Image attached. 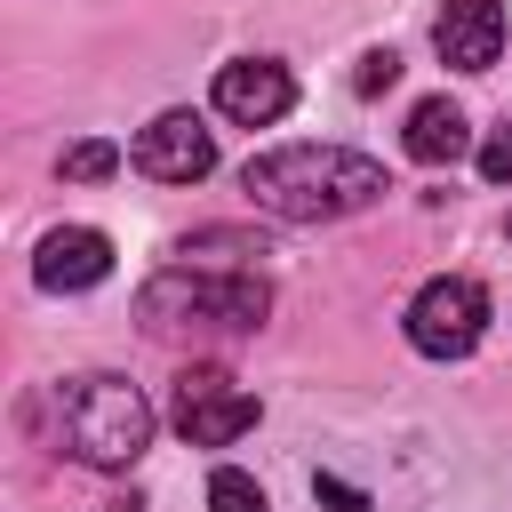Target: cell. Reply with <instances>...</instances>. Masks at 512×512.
<instances>
[{"mask_svg":"<svg viewBox=\"0 0 512 512\" xmlns=\"http://www.w3.org/2000/svg\"><path fill=\"white\" fill-rule=\"evenodd\" d=\"M480 176H488V184H512V128H496V136L480 144Z\"/></svg>","mask_w":512,"mask_h":512,"instance_id":"cell-15","label":"cell"},{"mask_svg":"<svg viewBox=\"0 0 512 512\" xmlns=\"http://www.w3.org/2000/svg\"><path fill=\"white\" fill-rule=\"evenodd\" d=\"M56 408H64V448L96 472H128L152 448V400L128 376H72Z\"/></svg>","mask_w":512,"mask_h":512,"instance_id":"cell-3","label":"cell"},{"mask_svg":"<svg viewBox=\"0 0 512 512\" xmlns=\"http://www.w3.org/2000/svg\"><path fill=\"white\" fill-rule=\"evenodd\" d=\"M256 392H240L224 368H184L176 376V400H168V424L192 440V448H232L240 432H256Z\"/></svg>","mask_w":512,"mask_h":512,"instance_id":"cell-5","label":"cell"},{"mask_svg":"<svg viewBox=\"0 0 512 512\" xmlns=\"http://www.w3.org/2000/svg\"><path fill=\"white\" fill-rule=\"evenodd\" d=\"M288 104H296V80H288V64H272V56H240V64L216 72V112L240 120V128H272Z\"/></svg>","mask_w":512,"mask_h":512,"instance_id":"cell-7","label":"cell"},{"mask_svg":"<svg viewBox=\"0 0 512 512\" xmlns=\"http://www.w3.org/2000/svg\"><path fill=\"white\" fill-rule=\"evenodd\" d=\"M240 192L264 216H280V224H336V216L376 208L392 184H384V160H368V152H344V144H280V152H256L240 168Z\"/></svg>","mask_w":512,"mask_h":512,"instance_id":"cell-1","label":"cell"},{"mask_svg":"<svg viewBox=\"0 0 512 512\" xmlns=\"http://www.w3.org/2000/svg\"><path fill=\"white\" fill-rule=\"evenodd\" d=\"M264 312H272V288L256 272H192V264H168L136 296V320L152 336H240V328H264Z\"/></svg>","mask_w":512,"mask_h":512,"instance_id":"cell-2","label":"cell"},{"mask_svg":"<svg viewBox=\"0 0 512 512\" xmlns=\"http://www.w3.org/2000/svg\"><path fill=\"white\" fill-rule=\"evenodd\" d=\"M128 168L152 176V184H200V176L216 168V136H208L200 112H160L152 128H136Z\"/></svg>","mask_w":512,"mask_h":512,"instance_id":"cell-6","label":"cell"},{"mask_svg":"<svg viewBox=\"0 0 512 512\" xmlns=\"http://www.w3.org/2000/svg\"><path fill=\"white\" fill-rule=\"evenodd\" d=\"M112 272V240L96 232V224H56L40 248H32V280L48 288V296H80V288H96Z\"/></svg>","mask_w":512,"mask_h":512,"instance_id":"cell-8","label":"cell"},{"mask_svg":"<svg viewBox=\"0 0 512 512\" xmlns=\"http://www.w3.org/2000/svg\"><path fill=\"white\" fill-rule=\"evenodd\" d=\"M312 496H320L328 512H368V496H360V488H344L336 472H320V480H312Z\"/></svg>","mask_w":512,"mask_h":512,"instance_id":"cell-16","label":"cell"},{"mask_svg":"<svg viewBox=\"0 0 512 512\" xmlns=\"http://www.w3.org/2000/svg\"><path fill=\"white\" fill-rule=\"evenodd\" d=\"M112 168H120V144H104V136H88V144L64 152V176H72V184H96V176H112Z\"/></svg>","mask_w":512,"mask_h":512,"instance_id":"cell-12","label":"cell"},{"mask_svg":"<svg viewBox=\"0 0 512 512\" xmlns=\"http://www.w3.org/2000/svg\"><path fill=\"white\" fill-rule=\"evenodd\" d=\"M208 512H272V504H264V488H256L248 472L216 464V472H208Z\"/></svg>","mask_w":512,"mask_h":512,"instance_id":"cell-11","label":"cell"},{"mask_svg":"<svg viewBox=\"0 0 512 512\" xmlns=\"http://www.w3.org/2000/svg\"><path fill=\"white\" fill-rule=\"evenodd\" d=\"M392 80H400V56H392V48H368V56H360V72H352V88H360V96H376V88H392Z\"/></svg>","mask_w":512,"mask_h":512,"instance_id":"cell-14","label":"cell"},{"mask_svg":"<svg viewBox=\"0 0 512 512\" xmlns=\"http://www.w3.org/2000/svg\"><path fill=\"white\" fill-rule=\"evenodd\" d=\"M184 256H264V240H248V232H192Z\"/></svg>","mask_w":512,"mask_h":512,"instance_id":"cell-13","label":"cell"},{"mask_svg":"<svg viewBox=\"0 0 512 512\" xmlns=\"http://www.w3.org/2000/svg\"><path fill=\"white\" fill-rule=\"evenodd\" d=\"M432 48L448 72H488L504 56V0H448L432 24Z\"/></svg>","mask_w":512,"mask_h":512,"instance_id":"cell-9","label":"cell"},{"mask_svg":"<svg viewBox=\"0 0 512 512\" xmlns=\"http://www.w3.org/2000/svg\"><path fill=\"white\" fill-rule=\"evenodd\" d=\"M408 160H424V168H448V160H464L472 152V120H464V104H448V96H424L416 112H408Z\"/></svg>","mask_w":512,"mask_h":512,"instance_id":"cell-10","label":"cell"},{"mask_svg":"<svg viewBox=\"0 0 512 512\" xmlns=\"http://www.w3.org/2000/svg\"><path fill=\"white\" fill-rule=\"evenodd\" d=\"M488 336V288L464 280V272H440L408 296V344L424 360H464L472 344Z\"/></svg>","mask_w":512,"mask_h":512,"instance_id":"cell-4","label":"cell"}]
</instances>
